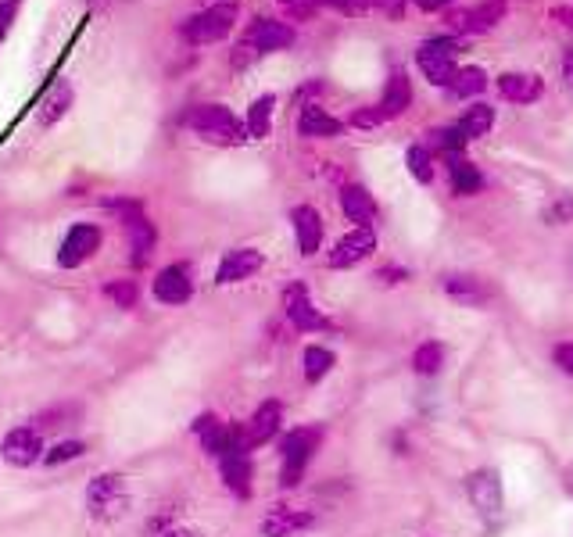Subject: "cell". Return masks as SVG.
I'll return each mask as SVG.
<instances>
[{
    "mask_svg": "<svg viewBox=\"0 0 573 537\" xmlns=\"http://www.w3.org/2000/svg\"><path fill=\"white\" fill-rule=\"evenodd\" d=\"M190 129L215 147H237V144L248 140L244 137L248 126H240L237 115H233L230 108H223V104H201V108H194V115H190Z\"/></svg>",
    "mask_w": 573,
    "mask_h": 537,
    "instance_id": "cell-1",
    "label": "cell"
},
{
    "mask_svg": "<svg viewBox=\"0 0 573 537\" xmlns=\"http://www.w3.org/2000/svg\"><path fill=\"white\" fill-rule=\"evenodd\" d=\"M237 15H240L237 4H233V0H223V4H212V8L190 15L187 22H183L180 33H183V40L194 43V47H208V43H219L233 33Z\"/></svg>",
    "mask_w": 573,
    "mask_h": 537,
    "instance_id": "cell-2",
    "label": "cell"
},
{
    "mask_svg": "<svg viewBox=\"0 0 573 537\" xmlns=\"http://www.w3.org/2000/svg\"><path fill=\"white\" fill-rule=\"evenodd\" d=\"M86 509L101 523H112L119 520V516H126L129 509L126 480H122L119 473H101V477H94L90 487H86Z\"/></svg>",
    "mask_w": 573,
    "mask_h": 537,
    "instance_id": "cell-3",
    "label": "cell"
},
{
    "mask_svg": "<svg viewBox=\"0 0 573 537\" xmlns=\"http://www.w3.org/2000/svg\"><path fill=\"white\" fill-rule=\"evenodd\" d=\"M455 58H459V40H455V36H437V40H427L420 51H416V65H420V72L434 86H445V90L455 79V72H459Z\"/></svg>",
    "mask_w": 573,
    "mask_h": 537,
    "instance_id": "cell-4",
    "label": "cell"
},
{
    "mask_svg": "<svg viewBox=\"0 0 573 537\" xmlns=\"http://www.w3.org/2000/svg\"><path fill=\"white\" fill-rule=\"evenodd\" d=\"M319 437H323V430H319V427H298L294 434L283 437V444H280V455H283L280 484L283 487H298L301 484V473H305L312 452L319 448Z\"/></svg>",
    "mask_w": 573,
    "mask_h": 537,
    "instance_id": "cell-5",
    "label": "cell"
},
{
    "mask_svg": "<svg viewBox=\"0 0 573 537\" xmlns=\"http://www.w3.org/2000/svg\"><path fill=\"white\" fill-rule=\"evenodd\" d=\"M466 495H470L473 509L488 523L502 516L505 498H502V480H498L495 469H477V473H470V477H466Z\"/></svg>",
    "mask_w": 573,
    "mask_h": 537,
    "instance_id": "cell-6",
    "label": "cell"
},
{
    "mask_svg": "<svg viewBox=\"0 0 573 537\" xmlns=\"http://www.w3.org/2000/svg\"><path fill=\"white\" fill-rule=\"evenodd\" d=\"M294 43V29L276 22V18H255L244 33V43H240V51L248 54H273V51H283V47H291Z\"/></svg>",
    "mask_w": 573,
    "mask_h": 537,
    "instance_id": "cell-7",
    "label": "cell"
},
{
    "mask_svg": "<svg viewBox=\"0 0 573 537\" xmlns=\"http://www.w3.org/2000/svg\"><path fill=\"white\" fill-rule=\"evenodd\" d=\"M97 248H101V230H97L94 222H79V226H72V230L65 233V240H61L58 265L61 269H76L86 258H94Z\"/></svg>",
    "mask_w": 573,
    "mask_h": 537,
    "instance_id": "cell-8",
    "label": "cell"
},
{
    "mask_svg": "<svg viewBox=\"0 0 573 537\" xmlns=\"http://www.w3.org/2000/svg\"><path fill=\"white\" fill-rule=\"evenodd\" d=\"M43 441H40V430L36 427H15L8 430V437L0 441V459L8 462V466H18L26 469L33 466V462L43 459Z\"/></svg>",
    "mask_w": 573,
    "mask_h": 537,
    "instance_id": "cell-9",
    "label": "cell"
},
{
    "mask_svg": "<svg viewBox=\"0 0 573 537\" xmlns=\"http://www.w3.org/2000/svg\"><path fill=\"white\" fill-rule=\"evenodd\" d=\"M505 11H509V4H505V0H480V4H473V8L455 11V15L448 18V26H452L455 33L477 36V33H488V29H495L498 22L505 18Z\"/></svg>",
    "mask_w": 573,
    "mask_h": 537,
    "instance_id": "cell-10",
    "label": "cell"
},
{
    "mask_svg": "<svg viewBox=\"0 0 573 537\" xmlns=\"http://www.w3.org/2000/svg\"><path fill=\"white\" fill-rule=\"evenodd\" d=\"M373 251H377V233L366 230V226H355V230L344 233V237L334 244V251H330V265H334V269H351V265L366 262Z\"/></svg>",
    "mask_w": 573,
    "mask_h": 537,
    "instance_id": "cell-11",
    "label": "cell"
},
{
    "mask_svg": "<svg viewBox=\"0 0 573 537\" xmlns=\"http://www.w3.org/2000/svg\"><path fill=\"white\" fill-rule=\"evenodd\" d=\"M126 219V233H129V248H133V262L144 265L154 251V226L147 222V215L140 212V205H115Z\"/></svg>",
    "mask_w": 573,
    "mask_h": 537,
    "instance_id": "cell-12",
    "label": "cell"
},
{
    "mask_svg": "<svg viewBox=\"0 0 573 537\" xmlns=\"http://www.w3.org/2000/svg\"><path fill=\"white\" fill-rule=\"evenodd\" d=\"M316 523V516L308 509H287V505H276V509L266 512L262 520V537H294L301 530H308Z\"/></svg>",
    "mask_w": 573,
    "mask_h": 537,
    "instance_id": "cell-13",
    "label": "cell"
},
{
    "mask_svg": "<svg viewBox=\"0 0 573 537\" xmlns=\"http://www.w3.org/2000/svg\"><path fill=\"white\" fill-rule=\"evenodd\" d=\"M266 265V258H262V251L255 248H237L230 251V255L219 262V273H215V283H240V280H248V276H255L258 269Z\"/></svg>",
    "mask_w": 573,
    "mask_h": 537,
    "instance_id": "cell-14",
    "label": "cell"
},
{
    "mask_svg": "<svg viewBox=\"0 0 573 537\" xmlns=\"http://www.w3.org/2000/svg\"><path fill=\"white\" fill-rule=\"evenodd\" d=\"M541 90H545V83L534 72H502L498 76V94L509 104H534L541 97Z\"/></svg>",
    "mask_w": 573,
    "mask_h": 537,
    "instance_id": "cell-15",
    "label": "cell"
},
{
    "mask_svg": "<svg viewBox=\"0 0 573 537\" xmlns=\"http://www.w3.org/2000/svg\"><path fill=\"white\" fill-rule=\"evenodd\" d=\"M190 290H194V283H190V273L183 265H169L154 276V298L162 305H183V301H190Z\"/></svg>",
    "mask_w": 573,
    "mask_h": 537,
    "instance_id": "cell-16",
    "label": "cell"
},
{
    "mask_svg": "<svg viewBox=\"0 0 573 537\" xmlns=\"http://www.w3.org/2000/svg\"><path fill=\"white\" fill-rule=\"evenodd\" d=\"M194 434L201 437V448H205L208 455H215V459H223L233 448V430L226 427V423H219V416H212V412L194 419Z\"/></svg>",
    "mask_w": 573,
    "mask_h": 537,
    "instance_id": "cell-17",
    "label": "cell"
},
{
    "mask_svg": "<svg viewBox=\"0 0 573 537\" xmlns=\"http://www.w3.org/2000/svg\"><path fill=\"white\" fill-rule=\"evenodd\" d=\"M283 305H287V319H291L298 330H323V326H326V319L319 316L316 308H312V301H308V290L301 287V283L287 287V294H283Z\"/></svg>",
    "mask_w": 573,
    "mask_h": 537,
    "instance_id": "cell-18",
    "label": "cell"
},
{
    "mask_svg": "<svg viewBox=\"0 0 573 537\" xmlns=\"http://www.w3.org/2000/svg\"><path fill=\"white\" fill-rule=\"evenodd\" d=\"M291 222H294V233H298L301 255H305V258H308V255H316L319 244H323V219H319L316 208H308V205L294 208Z\"/></svg>",
    "mask_w": 573,
    "mask_h": 537,
    "instance_id": "cell-19",
    "label": "cell"
},
{
    "mask_svg": "<svg viewBox=\"0 0 573 537\" xmlns=\"http://www.w3.org/2000/svg\"><path fill=\"white\" fill-rule=\"evenodd\" d=\"M341 208H344V215L355 222V226H366V230H373V219H377V201H373V194H369L366 187H359V183L344 187L341 190Z\"/></svg>",
    "mask_w": 573,
    "mask_h": 537,
    "instance_id": "cell-20",
    "label": "cell"
},
{
    "mask_svg": "<svg viewBox=\"0 0 573 537\" xmlns=\"http://www.w3.org/2000/svg\"><path fill=\"white\" fill-rule=\"evenodd\" d=\"M445 294L466 308H484L491 301V290L484 287V280H477V276H459V273L445 276Z\"/></svg>",
    "mask_w": 573,
    "mask_h": 537,
    "instance_id": "cell-21",
    "label": "cell"
},
{
    "mask_svg": "<svg viewBox=\"0 0 573 537\" xmlns=\"http://www.w3.org/2000/svg\"><path fill=\"white\" fill-rule=\"evenodd\" d=\"M344 129V122L341 119H334L330 111H323L319 104H305L301 108V119H298V133L301 137H308V140H330V137H337Z\"/></svg>",
    "mask_w": 573,
    "mask_h": 537,
    "instance_id": "cell-22",
    "label": "cell"
},
{
    "mask_svg": "<svg viewBox=\"0 0 573 537\" xmlns=\"http://www.w3.org/2000/svg\"><path fill=\"white\" fill-rule=\"evenodd\" d=\"M280 423H283L280 401H266V405H258V412L248 419V427H244V437H248L251 448H255V444H266L269 437H276Z\"/></svg>",
    "mask_w": 573,
    "mask_h": 537,
    "instance_id": "cell-23",
    "label": "cell"
},
{
    "mask_svg": "<svg viewBox=\"0 0 573 537\" xmlns=\"http://www.w3.org/2000/svg\"><path fill=\"white\" fill-rule=\"evenodd\" d=\"M412 104V83L405 72H394L391 79H387V90H384V101H380V115L384 119H398L405 108Z\"/></svg>",
    "mask_w": 573,
    "mask_h": 537,
    "instance_id": "cell-24",
    "label": "cell"
},
{
    "mask_svg": "<svg viewBox=\"0 0 573 537\" xmlns=\"http://www.w3.org/2000/svg\"><path fill=\"white\" fill-rule=\"evenodd\" d=\"M69 104H72V86L65 83V79H58V83L43 94L40 111H36V122H40V126H54V122L69 111Z\"/></svg>",
    "mask_w": 573,
    "mask_h": 537,
    "instance_id": "cell-25",
    "label": "cell"
},
{
    "mask_svg": "<svg viewBox=\"0 0 573 537\" xmlns=\"http://www.w3.org/2000/svg\"><path fill=\"white\" fill-rule=\"evenodd\" d=\"M495 126V108L491 104H470V108L462 111V119H459V133H462V140L470 144V140H477V137H484L488 129Z\"/></svg>",
    "mask_w": 573,
    "mask_h": 537,
    "instance_id": "cell-26",
    "label": "cell"
},
{
    "mask_svg": "<svg viewBox=\"0 0 573 537\" xmlns=\"http://www.w3.org/2000/svg\"><path fill=\"white\" fill-rule=\"evenodd\" d=\"M448 172H452V190L459 197H470V194H480V190H484V176H480L477 165L466 162V158H452V162H448Z\"/></svg>",
    "mask_w": 573,
    "mask_h": 537,
    "instance_id": "cell-27",
    "label": "cell"
},
{
    "mask_svg": "<svg viewBox=\"0 0 573 537\" xmlns=\"http://www.w3.org/2000/svg\"><path fill=\"white\" fill-rule=\"evenodd\" d=\"M273 108H276L273 94L258 97V101L251 104V111H248V137L251 140H266L269 137V129H273Z\"/></svg>",
    "mask_w": 573,
    "mask_h": 537,
    "instance_id": "cell-28",
    "label": "cell"
},
{
    "mask_svg": "<svg viewBox=\"0 0 573 537\" xmlns=\"http://www.w3.org/2000/svg\"><path fill=\"white\" fill-rule=\"evenodd\" d=\"M484 86H488V76H484V69L470 65V69L455 72V79L448 83V94H452V97H477Z\"/></svg>",
    "mask_w": 573,
    "mask_h": 537,
    "instance_id": "cell-29",
    "label": "cell"
},
{
    "mask_svg": "<svg viewBox=\"0 0 573 537\" xmlns=\"http://www.w3.org/2000/svg\"><path fill=\"white\" fill-rule=\"evenodd\" d=\"M330 366H334V351L319 348V344L305 348V380L308 384H319V380L330 373Z\"/></svg>",
    "mask_w": 573,
    "mask_h": 537,
    "instance_id": "cell-30",
    "label": "cell"
},
{
    "mask_svg": "<svg viewBox=\"0 0 573 537\" xmlns=\"http://www.w3.org/2000/svg\"><path fill=\"white\" fill-rule=\"evenodd\" d=\"M441 362H445V351H441V344L427 341L416 348V355H412V369L420 376H434L441 373Z\"/></svg>",
    "mask_w": 573,
    "mask_h": 537,
    "instance_id": "cell-31",
    "label": "cell"
},
{
    "mask_svg": "<svg viewBox=\"0 0 573 537\" xmlns=\"http://www.w3.org/2000/svg\"><path fill=\"white\" fill-rule=\"evenodd\" d=\"M405 165H409V172L416 179H420V183H430V179H434V154L427 151V147H409V154H405Z\"/></svg>",
    "mask_w": 573,
    "mask_h": 537,
    "instance_id": "cell-32",
    "label": "cell"
},
{
    "mask_svg": "<svg viewBox=\"0 0 573 537\" xmlns=\"http://www.w3.org/2000/svg\"><path fill=\"white\" fill-rule=\"evenodd\" d=\"M430 140H434L437 154H445L448 162H452V158H462V147H466V140H462L459 129H437V133H430Z\"/></svg>",
    "mask_w": 573,
    "mask_h": 537,
    "instance_id": "cell-33",
    "label": "cell"
},
{
    "mask_svg": "<svg viewBox=\"0 0 573 537\" xmlns=\"http://www.w3.org/2000/svg\"><path fill=\"white\" fill-rule=\"evenodd\" d=\"M83 452H86V444H83V441H58L54 448H47L43 462H47V466H65V462L79 459Z\"/></svg>",
    "mask_w": 573,
    "mask_h": 537,
    "instance_id": "cell-34",
    "label": "cell"
},
{
    "mask_svg": "<svg viewBox=\"0 0 573 537\" xmlns=\"http://www.w3.org/2000/svg\"><path fill=\"white\" fill-rule=\"evenodd\" d=\"M573 219V194H559L552 205L545 208V222L548 226H566Z\"/></svg>",
    "mask_w": 573,
    "mask_h": 537,
    "instance_id": "cell-35",
    "label": "cell"
},
{
    "mask_svg": "<svg viewBox=\"0 0 573 537\" xmlns=\"http://www.w3.org/2000/svg\"><path fill=\"white\" fill-rule=\"evenodd\" d=\"M72 419H76V409H72V405H61V409H47V412H40L33 427H36V430H47V427H69Z\"/></svg>",
    "mask_w": 573,
    "mask_h": 537,
    "instance_id": "cell-36",
    "label": "cell"
},
{
    "mask_svg": "<svg viewBox=\"0 0 573 537\" xmlns=\"http://www.w3.org/2000/svg\"><path fill=\"white\" fill-rule=\"evenodd\" d=\"M108 298H112L119 308H133V305H137V283H133V280L108 283Z\"/></svg>",
    "mask_w": 573,
    "mask_h": 537,
    "instance_id": "cell-37",
    "label": "cell"
},
{
    "mask_svg": "<svg viewBox=\"0 0 573 537\" xmlns=\"http://www.w3.org/2000/svg\"><path fill=\"white\" fill-rule=\"evenodd\" d=\"M280 8L294 18V22H305L319 11V0H280Z\"/></svg>",
    "mask_w": 573,
    "mask_h": 537,
    "instance_id": "cell-38",
    "label": "cell"
},
{
    "mask_svg": "<svg viewBox=\"0 0 573 537\" xmlns=\"http://www.w3.org/2000/svg\"><path fill=\"white\" fill-rule=\"evenodd\" d=\"M319 8H334L341 15H362L366 8H373V0H319Z\"/></svg>",
    "mask_w": 573,
    "mask_h": 537,
    "instance_id": "cell-39",
    "label": "cell"
},
{
    "mask_svg": "<svg viewBox=\"0 0 573 537\" xmlns=\"http://www.w3.org/2000/svg\"><path fill=\"white\" fill-rule=\"evenodd\" d=\"M15 15H18V0H0V43L8 40L11 26H15Z\"/></svg>",
    "mask_w": 573,
    "mask_h": 537,
    "instance_id": "cell-40",
    "label": "cell"
},
{
    "mask_svg": "<svg viewBox=\"0 0 573 537\" xmlns=\"http://www.w3.org/2000/svg\"><path fill=\"white\" fill-rule=\"evenodd\" d=\"M556 366L573 376V344H559L556 348Z\"/></svg>",
    "mask_w": 573,
    "mask_h": 537,
    "instance_id": "cell-41",
    "label": "cell"
},
{
    "mask_svg": "<svg viewBox=\"0 0 573 537\" xmlns=\"http://www.w3.org/2000/svg\"><path fill=\"white\" fill-rule=\"evenodd\" d=\"M380 119H384V115H380V108H373V111H359V115H351V122H355V126H377Z\"/></svg>",
    "mask_w": 573,
    "mask_h": 537,
    "instance_id": "cell-42",
    "label": "cell"
},
{
    "mask_svg": "<svg viewBox=\"0 0 573 537\" xmlns=\"http://www.w3.org/2000/svg\"><path fill=\"white\" fill-rule=\"evenodd\" d=\"M552 22H559V26L573 29V8H566V4H559V8H552Z\"/></svg>",
    "mask_w": 573,
    "mask_h": 537,
    "instance_id": "cell-43",
    "label": "cell"
},
{
    "mask_svg": "<svg viewBox=\"0 0 573 537\" xmlns=\"http://www.w3.org/2000/svg\"><path fill=\"white\" fill-rule=\"evenodd\" d=\"M420 11H445L448 4H455V0H412Z\"/></svg>",
    "mask_w": 573,
    "mask_h": 537,
    "instance_id": "cell-44",
    "label": "cell"
},
{
    "mask_svg": "<svg viewBox=\"0 0 573 537\" xmlns=\"http://www.w3.org/2000/svg\"><path fill=\"white\" fill-rule=\"evenodd\" d=\"M377 280L398 283V280H409V273H402V269H384V273H377Z\"/></svg>",
    "mask_w": 573,
    "mask_h": 537,
    "instance_id": "cell-45",
    "label": "cell"
},
{
    "mask_svg": "<svg viewBox=\"0 0 573 537\" xmlns=\"http://www.w3.org/2000/svg\"><path fill=\"white\" fill-rule=\"evenodd\" d=\"M373 4H377V8H384L387 15H398V11H402V0H373Z\"/></svg>",
    "mask_w": 573,
    "mask_h": 537,
    "instance_id": "cell-46",
    "label": "cell"
},
{
    "mask_svg": "<svg viewBox=\"0 0 573 537\" xmlns=\"http://www.w3.org/2000/svg\"><path fill=\"white\" fill-rule=\"evenodd\" d=\"M563 76H566V83L573 86V47L563 54Z\"/></svg>",
    "mask_w": 573,
    "mask_h": 537,
    "instance_id": "cell-47",
    "label": "cell"
},
{
    "mask_svg": "<svg viewBox=\"0 0 573 537\" xmlns=\"http://www.w3.org/2000/svg\"><path fill=\"white\" fill-rule=\"evenodd\" d=\"M563 491L573 498V466H566V473H563Z\"/></svg>",
    "mask_w": 573,
    "mask_h": 537,
    "instance_id": "cell-48",
    "label": "cell"
},
{
    "mask_svg": "<svg viewBox=\"0 0 573 537\" xmlns=\"http://www.w3.org/2000/svg\"><path fill=\"white\" fill-rule=\"evenodd\" d=\"M165 537H197V534H194V530H187V527H172Z\"/></svg>",
    "mask_w": 573,
    "mask_h": 537,
    "instance_id": "cell-49",
    "label": "cell"
},
{
    "mask_svg": "<svg viewBox=\"0 0 573 537\" xmlns=\"http://www.w3.org/2000/svg\"><path fill=\"white\" fill-rule=\"evenodd\" d=\"M108 4H126V0H108Z\"/></svg>",
    "mask_w": 573,
    "mask_h": 537,
    "instance_id": "cell-50",
    "label": "cell"
}]
</instances>
